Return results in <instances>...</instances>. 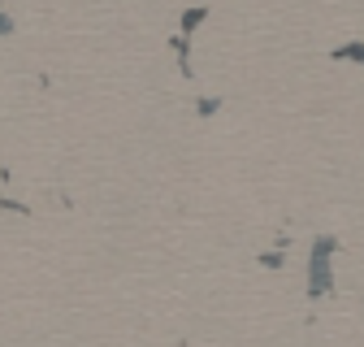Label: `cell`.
Segmentation results:
<instances>
[{"instance_id":"cell-1","label":"cell","mask_w":364,"mask_h":347,"mask_svg":"<svg viewBox=\"0 0 364 347\" xmlns=\"http://www.w3.org/2000/svg\"><path fill=\"white\" fill-rule=\"evenodd\" d=\"M330 239H321L316 243V256H312V295H321V291H330Z\"/></svg>"},{"instance_id":"cell-2","label":"cell","mask_w":364,"mask_h":347,"mask_svg":"<svg viewBox=\"0 0 364 347\" xmlns=\"http://www.w3.org/2000/svg\"><path fill=\"white\" fill-rule=\"evenodd\" d=\"M5 31H9V18H0V35H5Z\"/></svg>"}]
</instances>
